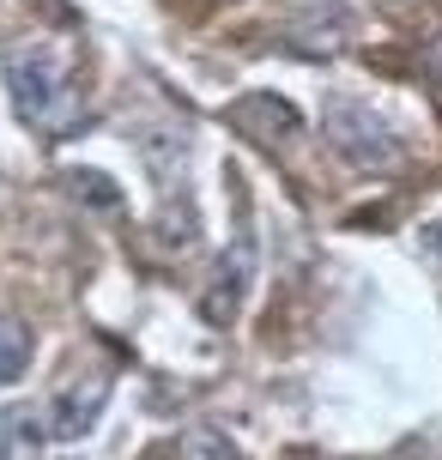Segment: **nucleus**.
Masks as SVG:
<instances>
[{"instance_id":"1","label":"nucleus","mask_w":442,"mask_h":460,"mask_svg":"<svg viewBox=\"0 0 442 460\" xmlns=\"http://www.w3.org/2000/svg\"><path fill=\"white\" fill-rule=\"evenodd\" d=\"M6 92L19 103V115L43 134H61L79 121V92H73V73L67 61L43 43H24L6 55Z\"/></svg>"},{"instance_id":"2","label":"nucleus","mask_w":442,"mask_h":460,"mask_svg":"<svg viewBox=\"0 0 442 460\" xmlns=\"http://www.w3.org/2000/svg\"><path fill=\"white\" fill-rule=\"evenodd\" d=\"M279 43L303 61H327L351 43V13L346 0H297L279 19Z\"/></svg>"},{"instance_id":"3","label":"nucleus","mask_w":442,"mask_h":460,"mask_svg":"<svg viewBox=\"0 0 442 460\" xmlns=\"http://www.w3.org/2000/svg\"><path fill=\"white\" fill-rule=\"evenodd\" d=\"M327 139H333L340 158H351L358 170H394L400 164V134L388 121H376V110H358V103H333Z\"/></svg>"},{"instance_id":"4","label":"nucleus","mask_w":442,"mask_h":460,"mask_svg":"<svg viewBox=\"0 0 442 460\" xmlns=\"http://www.w3.org/2000/svg\"><path fill=\"white\" fill-rule=\"evenodd\" d=\"M231 121H236V134H249L255 146H267V152H279V146H291V139L303 134L297 103H291V97H279V92H249V97H236Z\"/></svg>"},{"instance_id":"5","label":"nucleus","mask_w":442,"mask_h":460,"mask_svg":"<svg viewBox=\"0 0 442 460\" xmlns=\"http://www.w3.org/2000/svg\"><path fill=\"white\" fill-rule=\"evenodd\" d=\"M243 285H249V249H236L231 261H218V279L207 285V297H200V315L212 327L236 322V309H243Z\"/></svg>"},{"instance_id":"6","label":"nucleus","mask_w":442,"mask_h":460,"mask_svg":"<svg viewBox=\"0 0 442 460\" xmlns=\"http://www.w3.org/2000/svg\"><path fill=\"white\" fill-rule=\"evenodd\" d=\"M103 394H110V382H103V376L73 382V388L55 400V437H85L97 418H103Z\"/></svg>"},{"instance_id":"7","label":"nucleus","mask_w":442,"mask_h":460,"mask_svg":"<svg viewBox=\"0 0 442 460\" xmlns=\"http://www.w3.org/2000/svg\"><path fill=\"white\" fill-rule=\"evenodd\" d=\"M49 424L37 418V406H13L0 418V460H43Z\"/></svg>"},{"instance_id":"8","label":"nucleus","mask_w":442,"mask_h":460,"mask_svg":"<svg viewBox=\"0 0 442 460\" xmlns=\"http://www.w3.org/2000/svg\"><path fill=\"white\" fill-rule=\"evenodd\" d=\"M24 369H31V333H24V322L0 315V388L19 382Z\"/></svg>"},{"instance_id":"9","label":"nucleus","mask_w":442,"mask_h":460,"mask_svg":"<svg viewBox=\"0 0 442 460\" xmlns=\"http://www.w3.org/2000/svg\"><path fill=\"white\" fill-rule=\"evenodd\" d=\"M182 460H243V455H236V442L225 437V430L200 424V430H188V437H182Z\"/></svg>"},{"instance_id":"10","label":"nucleus","mask_w":442,"mask_h":460,"mask_svg":"<svg viewBox=\"0 0 442 460\" xmlns=\"http://www.w3.org/2000/svg\"><path fill=\"white\" fill-rule=\"evenodd\" d=\"M73 188H79V194H92V200H97L103 212H110V207H121L116 182H103V176H92V170H73Z\"/></svg>"},{"instance_id":"11","label":"nucleus","mask_w":442,"mask_h":460,"mask_svg":"<svg viewBox=\"0 0 442 460\" xmlns=\"http://www.w3.org/2000/svg\"><path fill=\"white\" fill-rule=\"evenodd\" d=\"M424 73H430V79H437V85H442V37H437V43H430V49H424Z\"/></svg>"}]
</instances>
